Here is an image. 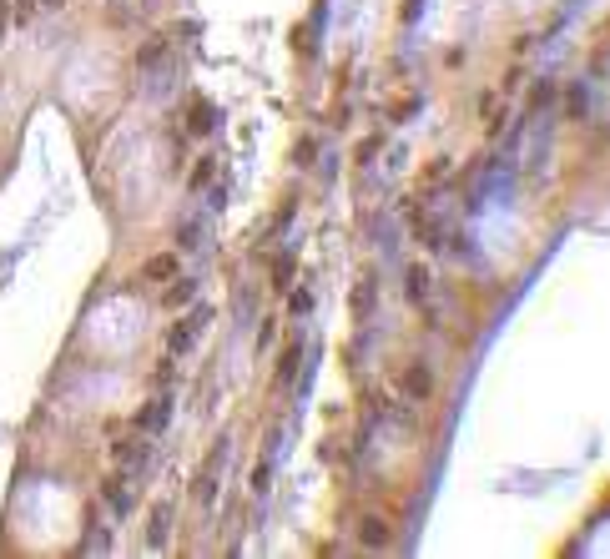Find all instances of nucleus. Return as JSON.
Masks as SVG:
<instances>
[{"label":"nucleus","mask_w":610,"mask_h":559,"mask_svg":"<svg viewBox=\"0 0 610 559\" xmlns=\"http://www.w3.org/2000/svg\"><path fill=\"white\" fill-rule=\"evenodd\" d=\"M207 322H212V308H207V303L192 308L172 333H166V348H172V353H187V348H192V338H197V328H207Z\"/></svg>","instance_id":"1"},{"label":"nucleus","mask_w":610,"mask_h":559,"mask_svg":"<svg viewBox=\"0 0 610 559\" xmlns=\"http://www.w3.org/2000/svg\"><path fill=\"white\" fill-rule=\"evenodd\" d=\"M141 277H152V283H172V277H177V257H172V252H157V257H146Z\"/></svg>","instance_id":"2"},{"label":"nucleus","mask_w":610,"mask_h":559,"mask_svg":"<svg viewBox=\"0 0 610 559\" xmlns=\"http://www.w3.org/2000/svg\"><path fill=\"white\" fill-rule=\"evenodd\" d=\"M212 121H217V106L197 101V106H192V116H187V132H192V136H207V132H212Z\"/></svg>","instance_id":"3"},{"label":"nucleus","mask_w":610,"mask_h":559,"mask_svg":"<svg viewBox=\"0 0 610 559\" xmlns=\"http://www.w3.org/2000/svg\"><path fill=\"white\" fill-rule=\"evenodd\" d=\"M192 292H197L192 277H172V288H166L162 303H166V308H187V303H192Z\"/></svg>","instance_id":"4"},{"label":"nucleus","mask_w":610,"mask_h":559,"mask_svg":"<svg viewBox=\"0 0 610 559\" xmlns=\"http://www.w3.org/2000/svg\"><path fill=\"white\" fill-rule=\"evenodd\" d=\"M166 414H172L166 403H146L141 414H136V428H146V434H157V428H166Z\"/></svg>","instance_id":"5"},{"label":"nucleus","mask_w":610,"mask_h":559,"mask_svg":"<svg viewBox=\"0 0 610 559\" xmlns=\"http://www.w3.org/2000/svg\"><path fill=\"white\" fill-rule=\"evenodd\" d=\"M359 540H363L368 549H384V544H389V524H384V519H363V524H359Z\"/></svg>","instance_id":"6"},{"label":"nucleus","mask_w":610,"mask_h":559,"mask_svg":"<svg viewBox=\"0 0 610 559\" xmlns=\"http://www.w3.org/2000/svg\"><path fill=\"white\" fill-rule=\"evenodd\" d=\"M404 388H409L414 398H429V388H434V378H429V368H409V373H404Z\"/></svg>","instance_id":"7"},{"label":"nucleus","mask_w":610,"mask_h":559,"mask_svg":"<svg viewBox=\"0 0 610 559\" xmlns=\"http://www.w3.org/2000/svg\"><path fill=\"white\" fill-rule=\"evenodd\" d=\"M107 504L126 514V509H132V504H136V494H132V489H126L121 479H111V484H107Z\"/></svg>","instance_id":"8"},{"label":"nucleus","mask_w":610,"mask_h":559,"mask_svg":"<svg viewBox=\"0 0 610 559\" xmlns=\"http://www.w3.org/2000/svg\"><path fill=\"white\" fill-rule=\"evenodd\" d=\"M166 524H172V514L157 509V514H152V529H146V544H152V549H162V544H166Z\"/></svg>","instance_id":"9"},{"label":"nucleus","mask_w":610,"mask_h":559,"mask_svg":"<svg viewBox=\"0 0 610 559\" xmlns=\"http://www.w3.org/2000/svg\"><path fill=\"white\" fill-rule=\"evenodd\" d=\"M292 272H298V262H292V257H278V262H272V288H278V292H288Z\"/></svg>","instance_id":"10"},{"label":"nucleus","mask_w":610,"mask_h":559,"mask_svg":"<svg viewBox=\"0 0 610 559\" xmlns=\"http://www.w3.org/2000/svg\"><path fill=\"white\" fill-rule=\"evenodd\" d=\"M116 459H121L126 469H141V464H146V448H141V443H116Z\"/></svg>","instance_id":"11"},{"label":"nucleus","mask_w":610,"mask_h":559,"mask_svg":"<svg viewBox=\"0 0 610 559\" xmlns=\"http://www.w3.org/2000/svg\"><path fill=\"white\" fill-rule=\"evenodd\" d=\"M162 56H166V40L157 36V40H146V46H141V56H136V66H157Z\"/></svg>","instance_id":"12"},{"label":"nucleus","mask_w":610,"mask_h":559,"mask_svg":"<svg viewBox=\"0 0 610 559\" xmlns=\"http://www.w3.org/2000/svg\"><path fill=\"white\" fill-rule=\"evenodd\" d=\"M298 358H303V348L292 343V348L283 353V373H278V383H292V373H298Z\"/></svg>","instance_id":"13"},{"label":"nucleus","mask_w":610,"mask_h":559,"mask_svg":"<svg viewBox=\"0 0 610 559\" xmlns=\"http://www.w3.org/2000/svg\"><path fill=\"white\" fill-rule=\"evenodd\" d=\"M429 292V272L424 267H409V297H424Z\"/></svg>","instance_id":"14"},{"label":"nucleus","mask_w":610,"mask_h":559,"mask_svg":"<svg viewBox=\"0 0 610 559\" xmlns=\"http://www.w3.org/2000/svg\"><path fill=\"white\" fill-rule=\"evenodd\" d=\"M192 494H197L202 504H212V499H217V479H212V474H202V479L192 484Z\"/></svg>","instance_id":"15"},{"label":"nucleus","mask_w":610,"mask_h":559,"mask_svg":"<svg viewBox=\"0 0 610 559\" xmlns=\"http://www.w3.org/2000/svg\"><path fill=\"white\" fill-rule=\"evenodd\" d=\"M197 237H202V222H182L177 242H182V247H197Z\"/></svg>","instance_id":"16"},{"label":"nucleus","mask_w":610,"mask_h":559,"mask_svg":"<svg viewBox=\"0 0 610 559\" xmlns=\"http://www.w3.org/2000/svg\"><path fill=\"white\" fill-rule=\"evenodd\" d=\"M207 182H212V162H197V171H192V187L202 191Z\"/></svg>","instance_id":"17"},{"label":"nucleus","mask_w":610,"mask_h":559,"mask_svg":"<svg viewBox=\"0 0 610 559\" xmlns=\"http://www.w3.org/2000/svg\"><path fill=\"white\" fill-rule=\"evenodd\" d=\"M353 308H359V313H363V308H373V283H363L359 292H353Z\"/></svg>","instance_id":"18"},{"label":"nucleus","mask_w":610,"mask_h":559,"mask_svg":"<svg viewBox=\"0 0 610 559\" xmlns=\"http://www.w3.org/2000/svg\"><path fill=\"white\" fill-rule=\"evenodd\" d=\"M565 106H570V116H585V91H580V86L565 96Z\"/></svg>","instance_id":"19"},{"label":"nucleus","mask_w":610,"mask_h":559,"mask_svg":"<svg viewBox=\"0 0 610 559\" xmlns=\"http://www.w3.org/2000/svg\"><path fill=\"white\" fill-rule=\"evenodd\" d=\"M550 96H555V86H550V81H540V86H535V96H530V106H545Z\"/></svg>","instance_id":"20"},{"label":"nucleus","mask_w":610,"mask_h":559,"mask_svg":"<svg viewBox=\"0 0 610 559\" xmlns=\"http://www.w3.org/2000/svg\"><path fill=\"white\" fill-rule=\"evenodd\" d=\"M267 479H272V469H267V464H258V469H252V489H258V494L267 489Z\"/></svg>","instance_id":"21"},{"label":"nucleus","mask_w":610,"mask_h":559,"mask_svg":"<svg viewBox=\"0 0 610 559\" xmlns=\"http://www.w3.org/2000/svg\"><path fill=\"white\" fill-rule=\"evenodd\" d=\"M36 6H40V0H15V20H31Z\"/></svg>","instance_id":"22"}]
</instances>
